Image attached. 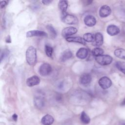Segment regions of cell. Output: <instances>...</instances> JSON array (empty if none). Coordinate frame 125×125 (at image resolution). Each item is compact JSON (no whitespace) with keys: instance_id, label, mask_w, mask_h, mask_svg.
Masks as SVG:
<instances>
[{"instance_id":"6da1fadb","label":"cell","mask_w":125,"mask_h":125,"mask_svg":"<svg viewBox=\"0 0 125 125\" xmlns=\"http://www.w3.org/2000/svg\"><path fill=\"white\" fill-rule=\"evenodd\" d=\"M27 62L30 65H34L37 62V51L33 46H29L26 51Z\"/></svg>"},{"instance_id":"7a4b0ae2","label":"cell","mask_w":125,"mask_h":125,"mask_svg":"<svg viewBox=\"0 0 125 125\" xmlns=\"http://www.w3.org/2000/svg\"><path fill=\"white\" fill-rule=\"evenodd\" d=\"M95 60L98 63L102 65H106L110 64L113 60L112 57L108 55H102L95 57Z\"/></svg>"},{"instance_id":"3957f363","label":"cell","mask_w":125,"mask_h":125,"mask_svg":"<svg viewBox=\"0 0 125 125\" xmlns=\"http://www.w3.org/2000/svg\"><path fill=\"white\" fill-rule=\"evenodd\" d=\"M62 20L64 23L68 24H77L78 22V20L76 16L66 14V13L62 14Z\"/></svg>"},{"instance_id":"277c9868","label":"cell","mask_w":125,"mask_h":125,"mask_svg":"<svg viewBox=\"0 0 125 125\" xmlns=\"http://www.w3.org/2000/svg\"><path fill=\"white\" fill-rule=\"evenodd\" d=\"M52 71V67L51 65L47 63L42 64L39 68V72L40 74L42 76H46L50 74Z\"/></svg>"},{"instance_id":"5b68a950","label":"cell","mask_w":125,"mask_h":125,"mask_svg":"<svg viewBox=\"0 0 125 125\" xmlns=\"http://www.w3.org/2000/svg\"><path fill=\"white\" fill-rule=\"evenodd\" d=\"M98 83L102 88L106 89L109 88L111 86L112 81L108 77L104 76L100 79Z\"/></svg>"},{"instance_id":"8992f818","label":"cell","mask_w":125,"mask_h":125,"mask_svg":"<svg viewBox=\"0 0 125 125\" xmlns=\"http://www.w3.org/2000/svg\"><path fill=\"white\" fill-rule=\"evenodd\" d=\"M104 42V38L102 33L98 32L94 35V40L92 42V45L97 47L101 46Z\"/></svg>"},{"instance_id":"52a82bcc","label":"cell","mask_w":125,"mask_h":125,"mask_svg":"<svg viewBox=\"0 0 125 125\" xmlns=\"http://www.w3.org/2000/svg\"><path fill=\"white\" fill-rule=\"evenodd\" d=\"M47 34L46 32L41 30H30L26 33V37H46Z\"/></svg>"},{"instance_id":"ba28073f","label":"cell","mask_w":125,"mask_h":125,"mask_svg":"<svg viewBox=\"0 0 125 125\" xmlns=\"http://www.w3.org/2000/svg\"><path fill=\"white\" fill-rule=\"evenodd\" d=\"M77 32V29L75 27L70 26L64 28L62 32V35L63 37H66L76 34Z\"/></svg>"},{"instance_id":"9c48e42d","label":"cell","mask_w":125,"mask_h":125,"mask_svg":"<svg viewBox=\"0 0 125 125\" xmlns=\"http://www.w3.org/2000/svg\"><path fill=\"white\" fill-rule=\"evenodd\" d=\"M111 13V9L109 6L106 5L102 6L99 10V15L102 18L108 16Z\"/></svg>"},{"instance_id":"30bf717a","label":"cell","mask_w":125,"mask_h":125,"mask_svg":"<svg viewBox=\"0 0 125 125\" xmlns=\"http://www.w3.org/2000/svg\"><path fill=\"white\" fill-rule=\"evenodd\" d=\"M26 84L29 87H32L40 83V79L37 76H33L26 80Z\"/></svg>"},{"instance_id":"8fae6325","label":"cell","mask_w":125,"mask_h":125,"mask_svg":"<svg viewBox=\"0 0 125 125\" xmlns=\"http://www.w3.org/2000/svg\"><path fill=\"white\" fill-rule=\"evenodd\" d=\"M91 76L88 73H84L80 78V83L83 85H87L89 84L91 81Z\"/></svg>"},{"instance_id":"7c38bea8","label":"cell","mask_w":125,"mask_h":125,"mask_svg":"<svg viewBox=\"0 0 125 125\" xmlns=\"http://www.w3.org/2000/svg\"><path fill=\"white\" fill-rule=\"evenodd\" d=\"M107 33L110 36H115L120 33L119 28L115 25L111 24L107 26L106 29Z\"/></svg>"},{"instance_id":"4fadbf2b","label":"cell","mask_w":125,"mask_h":125,"mask_svg":"<svg viewBox=\"0 0 125 125\" xmlns=\"http://www.w3.org/2000/svg\"><path fill=\"white\" fill-rule=\"evenodd\" d=\"M84 23L88 26H93L96 23L95 18L92 15H87L84 19Z\"/></svg>"},{"instance_id":"5bb4252c","label":"cell","mask_w":125,"mask_h":125,"mask_svg":"<svg viewBox=\"0 0 125 125\" xmlns=\"http://www.w3.org/2000/svg\"><path fill=\"white\" fill-rule=\"evenodd\" d=\"M88 51L86 48H80L76 53V56L80 59H84L88 55Z\"/></svg>"},{"instance_id":"9a60e30c","label":"cell","mask_w":125,"mask_h":125,"mask_svg":"<svg viewBox=\"0 0 125 125\" xmlns=\"http://www.w3.org/2000/svg\"><path fill=\"white\" fill-rule=\"evenodd\" d=\"M34 103L37 108H42L44 104V101L43 97L41 96H36L34 99Z\"/></svg>"},{"instance_id":"2e32d148","label":"cell","mask_w":125,"mask_h":125,"mask_svg":"<svg viewBox=\"0 0 125 125\" xmlns=\"http://www.w3.org/2000/svg\"><path fill=\"white\" fill-rule=\"evenodd\" d=\"M53 117L49 114L44 115L42 119V123L44 125H51L54 122Z\"/></svg>"},{"instance_id":"e0dca14e","label":"cell","mask_w":125,"mask_h":125,"mask_svg":"<svg viewBox=\"0 0 125 125\" xmlns=\"http://www.w3.org/2000/svg\"><path fill=\"white\" fill-rule=\"evenodd\" d=\"M72 52L70 50H64L61 55L60 56V60L62 62H64L68 60H69V59H70L72 57Z\"/></svg>"},{"instance_id":"ac0fdd59","label":"cell","mask_w":125,"mask_h":125,"mask_svg":"<svg viewBox=\"0 0 125 125\" xmlns=\"http://www.w3.org/2000/svg\"><path fill=\"white\" fill-rule=\"evenodd\" d=\"M66 40L68 42H74L80 43L81 44L85 45V41L84 40L83 38L80 37H67L66 38Z\"/></svg>"},{"instance_id":"d6986e66","label":"cell","mask_w":125,"mask_h":125,"mask_svg":"<svg viewBox=\"0 0 125 125\" xmlns=\"http://www.w3.org/2000/svg\"><path fill=\"white\" fill-rule=\"evenodd\" d=\"M58 7L62 14L65 13L68 7V2L66 0H60L58 3Z\"/></svg>"},{"instance_id":"ffe728a7","label":"cell","mask_w":125,"mask_h":125,"mask_svg":"<svg viewBox=\"0 0 125 125\" xmlns=\"http://www.w3.org/2000/svg\"><path fill=\"white\" fill-rule=\"evenodd\" d=\"M114 53L117 57L125 60V49L123 48H118L114 51Z\"/></svg>"},{"instance_id":"44dd1931","label":"cell","mask_w":125,"mask_h":125,"mask_svg":"<svg viewBox=\"0 0 125 125\" xmlns=\"http://www.w3.org/2000/svg\"><path fill=\"white\" fill-rule=\"evenodd\" d=\"M81 120L82 122L84 124H88L90 122V119L89 117L84 111H83L81 113Z\"/></svg>"},{"instance_id":"7402d4cb","label":"cell","mask_w":125,"mask_h":125,"mask_svg":"<svg viewBox=\"0 0 125 125\" xmlns=\"http://www.w3.org/2000/svg\"><path fill=\"white\" fill-rule=\"evenodd\" d=\"M104 50L100 47H95L91 51L92 54L96 57L101 56L104 54Z\"/></svg>"},{"instance_id":"603a6c76","label":"cell","mask_w":125,"mask_h":125,"mask_svg":"<svg viewBox=\"0 0 125 125\" xmlns=\"http://www.w3.org/2000/svg\"><path fill=\"white\" fill-rule=\"evenodd\" d=\"M115 65L117 69L125 74V62L118 61L115 63Z\"/></svg>"},{"instance_id":"cb8c5ba5","label":"cell","mask_w":125,"mask_h":125,"mask_svg":"<svg viewBox=\"0 0 125 125\" xmlns=\"http://www.w3.org/2000/svg\"><path fill=\"white\" fill-rule=\"evenodd\" d=\"M83 38L87 42H93L94 40V35L90 33H87L83 35Z\"/></svg>"},{"instance_id":"d4e9b609","label":"cell","mask_w":125,"mask_h":125,"mask_svg":"<svg viewBox=\"0 0 125 125\" xmlns=\"http://www.w3.org/2000/svg\"><path fill=\"white\" fill-rule=\"evenodd\" d=\"M46 29L48 30L50 36L52 38H54L57 36V32L55 29L54 28V27L50 25H48L46 26Z\"/></svg>"},{"instance_id":"484cf974","label":"cell","mask_w":125,"mask_h":125,"mask_svg":"<svg viewBox=\"0 0 125 125\" xmlns=\"http://www.w3.org/2000/svg\"><path fill=\"white\" fill-rule=\"evenodd\" d=\"M44 50H45V54L48 57H50L52 56L53 52V49L51 46L48 45H45Z\"/></svg>"},{"instance_id":"4316f807","label":"cell","mask_w":125,"mask_h":125,"mask_svg":"<svg viewBox=\"0 0 125 125\" xmlns=\"http://www.w3.org/2000/svg\"><path fill=\"white\" fill-rule=\"evenodd\" d=\"M7 4V2L5 0H2L0 2V6L1 8H3V7H4Z\"/></svg>"},{"instance_id":"83f0119b","label":"cell","mask_w":125,"mask_h":125,"mask_svg":"<svg viewBox=\"0 0 125 125\" xmlns=\"http://www.w3.org/2000/svg\"><path fill=\"white\" fill-rule=\"evenodd\" d=\"M7 55V53L5 51H4L3 52H2L1 53V54H0V61L1 62L2 60L5 57V56Z\"/></svg>"},{"instance_id":"f1b7e54d","label":"cell","mask_w":125,"mask_h":125,"mask_svg":"<svg viewBox=\"0 0 125 125\" xmlns=\"http://www.w3.org/2000/svg\"><path fill=\"white\" fill-rule=\"evenodd\" d=\"M42 2L44 5H47V4H49L50 3H51L52 2V0H42Z\"/></svg>"},{"instance_id":"f546056e","label":"cell","mask_w":125,"mask_h":125,"mask_svg":"<svg viewBox=\"0 0 125 125\" xmlns=\"http://www.w3.org/2000/svg\"><path fill=\"white\" fill-rule=\"evenodd\" d=\"M12 118L15 121H16L17 120V119H18V115L16 114H14L12 115Z\"/></svg>"},{"instance_id":"4dcf8cb0","label":"cell","mask_w":125,"mask_h":125,"mask_svg":"<svg viewBox=\"0 0 125 125\" xmlns=\"http://www.w3.org/2000/svg\"><path fill=\"white\" fill-rule=\"evenodd\" d=\"M121 105L122 106H123V105H125V98L123 100V101L122 102V103H121Z\"/></svg>"},{"instance_id":"1f68e13d","label":"cell","mask_w":125,"mask_h":125,"mask_svg":"<svg viewBox=\"0 0 125 125\" xmlns=\"http://www.w3.org/2000/svg\"><path fill=\"white\" fill-rule=\"evenodd\" d=\"M120 125H125V123H122L120 124Z\"/></svg>"}]
</instances>
